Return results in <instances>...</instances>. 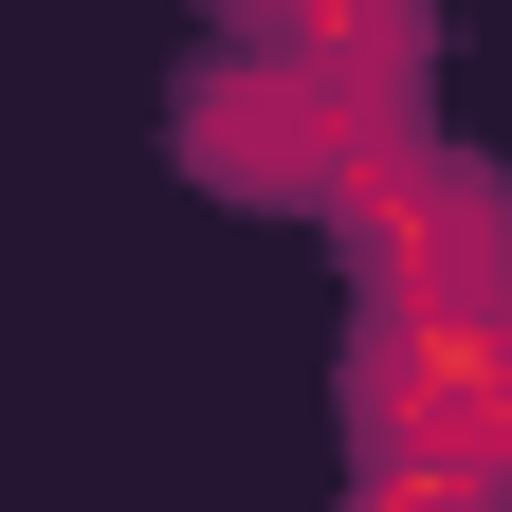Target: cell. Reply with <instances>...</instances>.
Segmentation results:
<instances>
[{"label":"cell","mask_w":512,"mask_h":512,"mask_svg":"<svg viewBox=\"0 0 512 512\" xmlns=\"http://www.w3.org/2000/svg\"><path fill=\"white\" fill-rule=\"evenodd\" d=\"M366 147H384V110H366V92H330V74H293V55H256V74H220V92H202V165L275 183V202H348Z\"/></svg>","instance_id":"6da1fadb"}]
</instances>
